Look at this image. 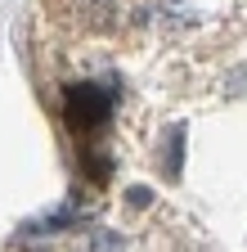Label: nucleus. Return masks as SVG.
<instances>
[{
	"mask_svg": "<svg viewBox=\"0 0 247 252\" xmlns=\"http://www.w3.org/2000/svg\"><path fill=\"white\" fill-rule=\"evenodd\" d=\"M108 108H112L108 90L90 86V81H77V86H68L63 113H68V122L77 126V131H95V126H104V122H108Z\"/></svg>",
	"mask_w": 247,
	"mask_h": 252,
	"instance_id": "1",
	"label": "nucleus"
},
{
	"mask_svg": "<svg viewBox=\"0 0 247 252\" xmlns=\"http://www.w3.org/2000/svg\"><path fill=\"white\" fill-rule=\"evenodd\" d=\"M95 252H121V243H117L112 234H99V239H95Z\"/></svg>",
	"mask_w": 247,
	"mask_h": 252,
	"instance_id": "2",
	"label": "nucleus"
}]
</instances>
